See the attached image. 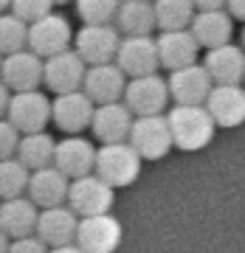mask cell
Masks as SVG:
<instances>
[{
    "mask_svg": "<svg viewBox=\"0 0 245 253\" xmlns=\"http://www.w3.org/2000/svg\"><path fill=\"white\" fill-rule=\"evenodd\" d=\"M166 126H169L172 146L183 152H197L203 146H209L217 129L203 104H175L166 113Z\"/></svg>",
    "mask_w": 245,
    "mask_h": 253,
    "instance_id": "1",
    "label": "cell"
},
{
    "mask_svg": "<svg viewBox=\"0 0 245 253\" xmlns=\"http://www.w3.org/2000/svg\"><path fill=\"white\" fill-rule=\"evenodd\" d=\"M93 174L101 177L110 189H121L136 183L141 174V158L127 141H116V144H101L93 158Z\"/></svg>",
    "mask_w": 245,
    "mask_h": 253,
    "instance_id": "2",
    "label": "cell"
},
{
    "mask_svg": "<svg viewBox=\"0 0 245 253\" xmlns=\"http://www.w3.org/2000/svg\"><path fill=\"white\" fill-rule=\"evenodd\" d=\"M127 144L138 152L141 161H161L172 152V138H169V126L166 116L155 113V116H136L130 124Z\"/></svg>",
    "mask_w": 245,
    "mask_h": 253,
    "instance_id": "3",
    "label": "cell"
},
{
    "mask_svg": "<svg viewBox=\"0 0 245 253\" xmlns=\"http://www.w3.org/2000/svg\"><path fill=\"white\" fill-rule=\"evenodd\" d=\"M73 245L85 253H116L121 245V222L110 211L93 214V217H79Z\"/></svg>",
    "mask_w": 245,
    "mask_h": 253,
    "instance_id": "4",
    "label": "cell"
},
{
    "mask_svg": "<svg viewBox=\"0 0 245 253\" xmlns=\"http://www.w3.org/2000/svg\"><path fill=\"white\" fill-rule=\"evenodd\" d=\"M65 203L76 217H93V214H104L113 208V189L107 183L96 177V174H82L68 180L65 191Z\"/></svg>",
    "mask_w": 245,
    "mask_h": 253,
    "instance_id": "5",
    "label": "cell"
},
{
    "mask_svg": "<svg viewBox=\"0 0 245 253\" xmlns=\"http://www.w3.org/2000/svg\"><path fill=\"white\" fill-rule=\"evenodd\" d=\"M6 121H9L20 135L40 132L51 121V101L43 96V90H20L9 96L6 104Z\"/></svg>",
    "mask_w": 245,
    "mask_h": 253,
    "instance_id": "6",
    "label": "cell"
},
{
    "mask_svg": "<svg viewBox=\"0 0 245 253\" xmlns=\"http://www.w3.org/2000/svg\"><path fill=\"white\" fill-rule=\"evenodd\" d=\"M124 107L133 116H155L163 113L166 101H169V90H166V79H161L158 73H147V76H133L124 84Z\"/></svg>",
    "mask_w": 245,
    "mask_h": 253,
    "instance_id": "7",
    "label": "cell"
},
{
    "mask_svg": "<svg viewBox=\"0 0 245 253\" xmlns=\"http://www.w3.org/2000/svg\"><path fill=\"white\" fill-rule=\"evenodd\" d=\"M71 40H73V31L68 26V20L59 17V14H51V11L46 17L28 23L26 28V48L31 54H37L40 59L65 51L71 45Z\"/></svg>",
    "mask_w": 245,
    "mask_h": 253,
    "instance_id": "8",
    "label": "cell"
},
{
    "mask_svg": "<svg viewBox=\"0 0 245 253\" xmlns=\"http://www.w3.org/2000/svg\"><path fill=\"white\" fill-rule=\"evenodd\" d=\"M118 40H121V34L110 23H85L73 34V51L79 54L85 65L113 62Z\"/></svg>",
    "mask_w": 245,
    "mask_h": 253,
    "instance_id": "9",
    "label": "cell"
},
{
    "mask_svg": "<svg viewBox=\"0 0 245 253\" xmlns=\"http://www.w3.org/2000/svg\"><path fill=\"white\" fill-rule=\"evenodd\" d=\"M113 62L127 79L133 76H147V73H158V54H155V40L149 34H133L121 37L116 45Z\"/></svg>",
    "mask_w": 245,
    "mask_h": 253,
    "instance_id": "10",
    "label": "cell"
},
{
    "mask_svg": "<svg viewBox=\"0 0 245 253\" xmlns=\"http://www.w3.org/2000/svg\"><path fill=\"white\" fill-rule=\"evenodd\" d=\"M127 76L118 71L116 62H99V65H85L79 90L93 101V104H107V101H121Z\"/></svg>",
    "mask_w": 245,
    "mask_h": 253,
    "instance_id": "11",
    "label": "cell"
},
{
    "mask_svg": "<svg viewBox=\"0 0 245 253\" xmlns=\"http://www.w3.org/2000/svg\"><path fill=\"white\" fill-rule=\"evenodd\" d=\"M0 82L14 93L37 90L43 84V59L37 54H31L28 48L6 54L0 59Z\"/></svg>",
    "mask_w": 245,
    "mask_h": 253,
    "instance_id": "12",
    "label": "cell"
},
{
    "mask_svg": "<svg viewBox=\"0 0 245 253\" xmlns=\"http://www.w3.org/2000/svg\"><path fill=\"white\" fill-rule=\"evenodd\" d=\"M211 84L214 82L209 79L206 68L192 62V65L169 71L166 90H169V99H175V104H203L211 90Z\"/></svg>",
    "mask_w": 245,
    "mask_h": 253,
    "instance_id": "13",
    "label": "cell"
},
{
    "mask_svg": "<svg viewBox=\"0 0 245 253\" xmlns=\"http://www.w3.org/2000/svg\"><path fill=\"white\" fill-rule=\"evenodd\" d=\"M203 107L211 116L214 126L231 129V126L243 124L245 118V93L240 84H211Z\"/></svg>",
    "mask_w": 245,
    "mask_h": 253,
    "instance_id": "14",
    "label": "cell"
},
{
    "mask_svg": "<svg viewBox=\"0 0 245 253\" xmlns=\"http://www.w3.org/2000/svg\"><path fill=\"white\" fill-rule=\"evenodd\" d=\"M82 76H85V62L71 48H65L59 54H51L43 59V84H48L54 93L79 90Z\"/></svg>",
    "mask_w": 245,
    "mask_h": 253,
    "instance_id": "15",
    "label": "cell"
},
{
    "mask_svg": "<svg viewBox=\"0 0 245 253\" xmlns=\"http://www.w3.org/2000/svg\"><path fill=\"white\" fill-rule=\"evenodd\" d=\"M91 116H93V101L82 90L56 93V99L51 101V121L68 135H79L82 129H88Z\"/></svg>",
    "mask_w": 245,
    "mask_h": 253,
    "instance_id": "16",
    "label": "cell"
},
{
    "mask_svg": "<svg viewBox=\"0 0 245 253\" xmlns=\"http://www.w3.org/2000/svg\"><path fill=\"white\" fill-rule=\"evenodd\" d=\"M76 222H79V217L65 203L62 206H51V208H40L37 211V222H34V234L46 248L68 245V242H73Z\"/></svg>",
    "mask_w": 245,
    "mask_h": 253,
    "instance_id": "17",
    "label": "cell"
},
{
    "mask_svg": "<svg viewBox=\"0 0 245 253\" xmlns=\"http://www.w3.org/2000/svg\"><path fill=\"white\" fill-rule=\"evenodd\" d=\"M93 158H96V146L88 138L68 135L65 141L54 144V161H51V166H56L68 180H73V177H82V174L93 172Z\"/></svg>",
    "mask_w": 245,
    "mask_h": 253,
    "instance_id": "18",
    "label": "cell"
},
{
    "mask_svg": "<svg viewBox=\"0 0 245 253\" xmlns=\"http://www.w3.org/2000/svg\"><path fill=\"white\" fill-rule=\"evenodd\" d=\"M203 68H206V73H209V79L214 84H240L245 73V54L243 48H237L228 40L223 45L206 48Z\"/></svg>",
    "mask_w": 245,
    "mask_h": 253,
    "instance_id": "19",
    "label": "cell"
},
{
    "mask_svg": "<svg viewBox=\"0 0 245 253\" xmlns=\"http://www.w3.org/2000/svg\"><path fill=\"white\" fill-rule=\"evenodd\" d=\"M197 42L189 34V28H166L155 40V54H158V65L163 68H183V65L197 62Z\"/></svg>",
    "mask_w": 245,
    "mask_h": 253,
    "instance_id": "20",
    "label": "cell"
},
{
    "mask_svg": "<svg viewBox=\"0 0 245 253\" xmlns=\"http://www.w3.org/2000/svg\"><path fill=\"white\" fill-rule=\"evenodd\" d=\"M130 124H133V113L124 107V101H107V104H93L88 126L101 144H116V141H127Z\"/></svg>",
    "mask_w": 245,
    "mask_h": 253,
    "instance_id": "21",
    "label": "cell"
},
{
    "mask_svg": "<svg viewBox=\"0 0 245 253\" xmlns=\"http://www.w3.org/2000/svg\"><path fill=\"white\" fill-rule=\"evenodd\" d=\"M186 28L195 37L197 48H214V45H223V42L231 40L234 20L228 17L226 9H206V11H195Z\"/></svg>",
    "mask_w": 245,
    "mask_h": 253,
    "instance_id": "22",
    "label": "cell"
},
{
    "mask_svg": "<svg viewBox=\"0 0 245 253\" xmlns=\"http://www.w3.org/2000/svg\"><path fill=\"white\" fill-rule=\"evenodd\" d=\"M28 200L37 208H51L65 203V191H68V177H65L56 166H43V169H31L26 183Z\"/></svg>",
    "mask_w": 245,
    "mask_h": 253,
    "instance_id": "23",
    "label": "cell"
},
{
    "mask_svg": "<svg viewBox=\"0 0 245 253\" xmlns=\"http://www.w3.org/2000/svg\"><path fill=\"white\" fill-rule=\"evenodd\" d=\"M37 211H40V208H37L28 197H23V194H20V197L3 200V203H0V231L9 236V239L34 234Z\"/></svg>",
    "mask_w": 245,
    "mask_h": 253,
    "instance_id": "24",
    "label": "cell"
},
{
    "mask_svg": "<svg viewBox=\"0 0 245 253\" xmlns=\"http://www.w3.org/2000/svg\"><path fill=\"white\" fill-rule=\"evenodd\" d=\"M116 31H124L127 37L133 34H149L155 28V14L149 0H118L116 6Z\"/></svg>",
    "mask_w": 245,
    "mask_h": 253,
    "instance_id": "25",
    "label": "cell"
},
{
    "mask_svg": "<svg viewBox=\"0 0 245 253\" xmlns=\"http://www.w3.org/2000/svg\"><path fill=\"white\" fill-rule=\"evenodd\" d=\"M54 138L48 132H26V135L17 141V149H14V158H17L28 172L31 169H43V166H51L54 161Z\"/></svg>",
    "mask_w": 245,
    "mask_h": 253,
    "instance_id": "26",
    "label": "cell"
},
{
    "mask_svg": "<svg viewBox=\"0 0 245 253\" xmlns=\"http://www.w3.org/2000/svg\"><path fill=\"white\" fill-rule=\"evenodd\" d=\"M152 14H155V26L161 31L186 28L192 14H195V6H192V0H152Z\"/></svg>",
    "mask_w": 245,
    "mask_h": 253,
    "instance_id": "27",
    "label": "cell"
},
{
    "mask_svg": "<svg viewBox=\"0 0 245 253\" xmlns=\"http://www.w3.org/2000/svg\"><path fill=\"white\" fill-rule=\"evenodd\" d=\"M26 183H28V169L17 158H3L0 161V200L26 194Z\"/></svg>",
    "mask_w": 245,
    "mask_h": 253,
    "instance_id": "28",
    "label": "cell"
},
{
    "mask_svg": "<svg viewBox=\"0 0 245 253\" xmlns=\"http://www.w3.org/2000/svg\"><path fill=\"white\" fill-rule=\"evenodd\" d=\"M26 23L14 14H0V56L26 48Z\"/></svg>",
    "mask_w": 245,
    "mask_h": 253,
    "instance_id": "29",
    "label": "cell"
},
{
    "mask_svg": "<svg viewBox=\"0 0 245 253\" xmlns=\"http://www.w3.org/2000/svg\"><path fill=\"white\" fill-rule=\"evenodd\" d=\"M118 0H76V14L85 23H110Z\"/></svg>",
    "mask_w": 245,
    "mask_h": 253,
    "instance_id": "30",
    "label": "cell"
},
{
    "mask_svg": "<svg viewBox=\"0 0 245 253\" xmlns=\"http://www.w3.org/2000/svg\"><path fill=\"white\" fill-rule=\"evenodd\" d=\"M9 9L14 17H20L23 23H34V20L46 17L54 9V0H9Z\"/></svg>",
    "mask_w": 245,
    "mask_h": 253,
    "instance_id": "31",
    "label": "cell"
},
{
    "mask_svg": "<svg viewBox=\"0 0 245 253\" xmlns=\"http://www.w3.org/2000/svg\"><path fill=\"white\" fill-rule=\"evenodd\" d=\"M17 141H20V132L6 121V118H0V161H3V158H14Z\"/></svg>",
    "mask_w": 245,
    "mask_h": 253,
    "instance_id": "32",
    "label": "cell"
},
{
    "mask_svg": "<svg viewBox=\"0 0 245 253\" xmlns=\"http://www.w3.org/2000/svg\"><path fill=\"white\" fill-rule=\"evenodd\" d=\"M6 253H48V248L37 236H17V239H9V251Z\"/></svg>",
    "mask_w": 245,
    "mask_h": 253,
    "instance_id": "33",
    "label": "cell"
},
{
    "mask_svg": "<svg viewBox=\"0 0 245 253\" xmlns=\"http://www.w3.org/2000/svg\"><path fill=\"white\" fill-rule=\"evenodd\" d=\"M223 9L228 11L231 20H245V0H226Z\"/></svg>",
    "mask_w": 245,
    "mask_h": 253,
    "instance_id": "34",
    "label": "cell"
},
{
    "mask_svg": "<svg viewBox=\"0 0 245 253\" xmlns=\"http://www.w3.org/2000/svg\"><path fill=\"white\" fill-rule=\"evenodd\" d=\"M226 0H192L195 11H206V9H223Z\"/></svg>",
    "mask_w": 245,
    "mask_h": 253,
    "instance_id": "35",
    "label": "cell"
},
{
    "mask_svg": "<svg viewBox=\"0 0 245 253\" xmlns=\"http://www.w3.org/2000/svg\"><path fill=\"white\" fill-rule=\"evenodd\" d=\"M9 96H11V90L0 82V118L6 116V104H9Z\"/></svg>",
    "mask_w": 245,
    "mask_h": 253,
    "instance_id": "36",
    "label": "cell"
},
{
    "mask_svg": "<svg viewBox=\"0 0 245 253\" xmlns=\"http://www.w3.org/2000/svg\"><path fill=\"white\" fill-rule=\"evenodd\" d=\"M48 253H85L82 248H76L73 242H68V245H56V248H48Z\"/></svg>",
    "mask_w": 245,
    "mask_h": 253,
    "instance_id": "37",
    "label": "cell"
},
{
    "mask_svg": "<svg viewBox=\"0 0 245 253\" xmlns=\"http://www.w3.org/2000/svg\"><path fill=\"white\" fill-rule=\"evenodd\" d=\"M6 251H9V236L0 231V253H6Z\"/></svg>",
    "mask_w": 245,
    "mask_h": 253,
    "instance_id": "38",
    "label": "cell"
},
{
    "mask_svg": "<svg viewBox=\"0 0 245 253\" xmlns=\"http://www.w3.org/2000/svg\"><path fill=\"white\" fill-rule=\"evenodd\" d=\"M9 9V0H0V11H6Z\"/></svg>",
    "mask_w": 245,
    "mask_h": 253,
    "instance_id": "39",
    "label": "cell"
},
{
    "mask_svg": "<svg viewBox=\"0 0 245 253\" xmlns=\"http://www.w3.org/2000/svg\"><path fill=\"white\" fill-rule=\"evenodd\" d=\"M56 3H68V0H54V6H56Z\"/></svg>",
    "mask_w": 245,
    "mask_h": 253,
    "instance_id": "40",
    "label": "cell"
},
{
    "mask_svg": "<svg viewBox=\"0 0 245 253\" xmlns=\"http://www.w3.org/2000/svg\"><path fill=\"white\" fill-rule=\"evenodd\" d=\"M0 59H3V56H0Z\"/></svg>",
    "mask_w": 245,
    "mask_h": 253,
    "instance_id": "41",
    "label": "cell"
},
{
    "mask_svg": "<svg viewBox=\"0 0 245 253\" xmlns=\"http://www.w3.org/2000/svg\"><path fill=\"white\" fill-rule=\"evenodd\" d=\"M149 3H152V0H149Z\"/></svg>",
    "mask_w": 245,
    "mask_h": 253,
    "instance_id": "42",
    "label": "cell"
}]
</instances>
